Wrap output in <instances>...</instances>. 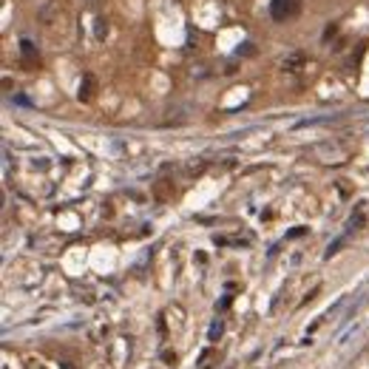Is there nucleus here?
Segmentation results:
<instances>
[{
	"label": "nucleus",
	"instance_id": "f257e3e1",
	"mask_svg": "<svg viewBox=\"0 0 369 369\" xmlns=\"http://www.w3.org/2000/svg\"><path fill=\"white\" fill-rule=\"evenodd\" d=\"M301 14V0H270V18L278 23L298 18Z\"/></svg>",
	"mask_w": 369,
	"mask_h": 369
},
{
	"label": "nucleus",
	"instance_id": "f03ea898",
	"mask_svg": "<svg viewBox=\"0 0 369 369\" xmlns=\"http://www.w3.org/2000/svg\"><path fill=\"white\" fill-rule=\"evenodd\" d=\"M20 54H23V60L26 62H37V46L32 43V40H20Z\"/></svg>",
	"mask_w": 369,
	"mask_h": 369
},
{
	"label": "nucleus",
	"instance_id": "7ed1b4c3",
	"mask_svg": "<svg viewBox=\"0 0 369 369\" xmlns=\"http://www.w3.org/2000/svg\"><path fill=\"white\" fill-rule=\"evenodd\" d=\"M301 66H304V54H301V52H292L290 57L284 60V68H287V71H298Z\"/></svg>",
	"mask_w": 369,
	"mask_h": 369
},
{
	"label": "nucleus",
	"instance_id": "20e7f679",
	"mask_svg": "<svg viewBox=\"0 0 369 369\" xmlns=\"http://www.w3.org/2000/svg\"><path fill=\"white\" fill-rule=\"evenodd\" d=\"M91 97H94V77H91V74H86L82 86H80V100H91Z\"/></svg>",
	"mask_w": 369,
	"mask_h": 369
},
{
	"label": "nucleus",
	"instance_id": "39448f33",
	"mask_svg": "<svg viewBox=\"0 0 369 369\" xmlns=\"http://www.w3.org/2000/svg\"><path fill=\"white\" fill-rule=\"evenodd\" d=\"M54 9H57V3H48L43 12H40V18L46 20V23H52V18H54Z\"/></svg>",
	"mask_w": 369,
	"mask_h": 369
},
{
	"label": "nucleus",
	"instance_id": "423d86ee",
	"mask_svg": "<svg viewBox=\"0 0 369 369\" xmlns=\"http://www.w3.org/2000/svg\"><path fill=\"white\" fill-rule=\"evenodd\" d=\"M94 23H97V40H102V37H106V32H108L106 20H102V18H97V20H94Z\"/></svg>",
	"mask_w": 369,
	"mask_h": 369
},
{
	"label": "nucleus",
	"instance_id": "0eeeda50",
	"mask_svg": "<svg viewBox=\"0 0 369 369\" xmlns=\"http://www.w3.org/2000/svg\"><path fill=\"white\" fill-rule=\"evenodd\" d=\"M88 3H91V6H97V3H102V0H88Z\"/></svg>",
	"mask_w": 369,
	"mask_h": 369
}]
</instances>
